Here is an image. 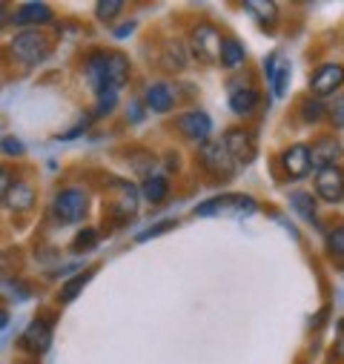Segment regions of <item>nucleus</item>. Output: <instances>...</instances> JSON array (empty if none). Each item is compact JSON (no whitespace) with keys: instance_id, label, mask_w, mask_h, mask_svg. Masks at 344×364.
Wrapping results in <instances>:
<instances>
[{"instance_id":"1","label":"nucleus","mask_w":344,"mask_h":364,"mask_svg":"<svg viewBox=\"0 0 344 364\" xmlns=\"http://www.w3.org/2000/svg\"><path fill=\"white\" fill-rule=\"evenodd\" d=\"M86 75H90L92 89L101 92H118L129 77V60L118 52H98L86 63Z\"/></svg>"},{"instance_id":"2","label":"nucleus","mask_w":344,"mask_h":364,"mask_svg":"<svg viewBox=\"0 0 344 364\" xmlns=\"http://www.w3.org/2000/svg\"><path fill=\"white\" fill-rule=\"evenodd\" d=\"M49 52H52V43H49V38H46L43 32H38V29H26V32H21V35L12 41V55H15L21 63H26V66L43 63V60L49 58Z\"/></svg>"},{"instance_id":"3","label":"nucleus","mask_w":344,"mask_h":364,"mask_svg":"<svg viewBox=\"0 0 344 364\" xmlns=\"http://www.w3.org/2000/svg\"><path fill=\"white\" fill-rule=\"evenodd\" d=\"M221 32L213 26V23H198L193 29V38H190V49L195 55V60L201 63H215L221 58Z\"/></svg>"},{"instance_id":"4","label":"nucleus","mask_w":344,"mask_h":364,"mask_svg":"<svg viewBox=\"0 0 344 364\" xmlns=\"http://www.w3.org/2000/svg\"><path fill=\"white\" fill-rule=\"evenodd\" d=\"M198 161L215 178H232V172H235V161L230 158L224 141H207V144H201Z\"/></svg>"},{"instance_id":"5","label":"nucleus","mask_w":344,"mask_h":364,"mask_svg":"<svg viewBox=\"0 0 344 364\" xmlns=\"http://www.w3.org/2000/svg\"><path fill=\"white\" fill-rule=\"evenodd\" d=\"M86 210H90V198L80 187H66L58 193L55 198V215L66 224H75V221H83Z\"/></svg>"},{"instance_id":"6","label":"nucleus","mask_w":344,"mask_h":364,"mask_svg":"<svg viewBox=\"0 0 344 364\" xmlns=\"http://www.w3.org/2000/svg\"><path fill=\"white\" fill-rule=\"evenodd\" d=\"M224 213H230V215H249V213H255V201L249 198V196H218V198H210V201H204L201 207H195V215H224Z\"/></svg>"},{"instance_id":"7","label":"nucleus","mask_w":344,"mask_h":364,"mask_svg":"<svg viewBox=\"0 0 344 364\" xmlns=\"http://www.w3.org/2000/svg\"><path fill=\"white\" fill-rule=\"evenodd\" d=\"M316 193L327 204L344 201V172L338 166H321V169H316Z\"/></svg>"},{"instance_id":"8","label":"nucleus","mask_w":344,"mask_h":364,"mask_svg":"<svg viewBox=\"0 0 344 364\" xmlns=\"http://www.w3.org/2000/svg\"><path fill=\"white\" fill-rule=\"evenodd\" d=\"M224 146H227L230 158H232L235 164H241V166L252 164V161H255V155H258L255 138H252L247 129H230V132L224 135Z\"/></svg>"},{"instance_id":"9","label":"nucleus","mask_w":344,"mask_h":364,"mask_svg":"<svg viewBox=\"0 0 344 364\" xmlns=\"http://www.w3.org/2000/svg\"><path fill=\"white\" fill-rule=\"evenodd\" d=\"M341 86H344V66L341 63H324L313 75V95H318V98L335 95Z\"/></svg>"},{"instance_id":"10","label":"nucleus","mask_w":344,"mask_h":364,"mask_svg":"<svg viewBox=\"0 0 344 364\" xmlns=\"http://www.w3.org/2000/svg\"><path fill=\"white\" fill-rule=\"evenodd\" d=\"M178 132H184V138H190V141L207 144L210 135H213V121H210L207 112L193 109V112H184V115L178 118Z\"/></svg>"},{"instance_id":"11","label":"nucleus","mask_w":344,"mask_h":364,"mask_svg":"<svg viewBox=\"0 0 344 364\" xmlns=\"http://www.w3.org/2000/svg\"><path fill=\"white\" fill-rule=\"evenodd\" d=\"M281 164H284V169H287V175L290 178H304L307 172H310V146H304V144H296V146H290L284 155H281Z\"/></svg>"},{"instance_id":"12","label":"nucleus","mask_w":344,"mask_h":364,"mask_svg":"<svg viewBox=\"0 0 344 364\" xmlns=\"http://www.w3.org/2000/svg\"><path fill=\"white\" fill-rule=\"evenodd\" d=\"M341 155V146H338V141L333 138V135H324V138H318L313 146H310V164L313 166H335V158Z\"/></svg>"},{"instance_id":"13","label":"nucleus","mask_w":344,"mask_h":364,"mask_svg":"<svg viewBox=\"0 0 344 364\" xmlns=\"http://www.w3.org/2000/svg\"><path fill=\"white\" fill-rule=\"evenodd\" d=\"M144 98H146V107L152 112H169L172 107H176V92H172L169 83H152Z\"/></svg>"},{"instance_id":"14","label":"nucleus","mask_w":344,"mask_h":364,"mask_svg":"<svg viewBox=\"0 0 344 364\" xmlns=\"http://www.w3.org/2000/svg\"><path fill=\"white\" fill-rule=\"evenodd\" d=\"M18 26H41V23H49L52 21V9L46 6V4H23L18 12H15V18H12Z\"/></svg>"},{"instance_id":"15","label":"nucleus","mask_w":344,"mask_h":364,"mask_svg":"<svg viewBox=\"0 0 344 364\" xmlns=\"http://www.w3.org/2000/svg\"><path fill=\"white\" fill-rule=\"evenodd\" d=\"M23 344L32 350V353H46L49 344H52V327L46 321H35L26 327L23 333Z\"/></svg>"},{"instance_id":"16","label":"nucleus","mask_w":344,"mask_h":364,"mask_svg":"<svg viewBox=\"0 0 344 364\" xmlns=\"http://www.w3.org/2000/svg\"><path fill=\"white\" fill-rule=\"evenodd\" d=\"M258 107V92L249 86H232L230 89V109L235 115H249Z\"/></svg>"},{"instance_id":"17","label":"nucleus","mask_w":344,"mask_h":364,"mask_svg":"<svg viewBox=\"0 0 344 364\" xmlns=\"http://www.w3.org/2000/svg\"><path fill=\"white\" fill-rule=\"evenodd\" d=\"M4 201H6L9 210H15V213H26V210L35 204V190H32L29 184H23V181H15L12 190L6 193Z\"/></svg>"},{"instance_id":"18","label":"nucleus","mask_w":344,"mask_h":364,"mask_svg":"<svg viewBox=\"0 0 344 364\" xmlns=\"http://www.w3.org/2000/svg\"><path fill=\"white\" fill-rule=\"evenodd\" d=\"M244 6H247V12L255 15L258 23H264V26H273L279 21V6L270 4V0H247Z\"/></svg>"},{"instance_id":"19","label":"nucleus","mask_w":344,"mask_h":364,"mask_svg":"<svg viewBox=\"0 0 344 364\" xmlns=\"http://www.w3.org/2000/svg\"><path fill=\"white\" fill-rule=\"evenodd\" d=\"M166 193H169V181L163 175H149L144 181V198L149 204H163L166 201Z\"/></svg>"},{"instance_id":"20","label":"nucleus","mask_w":344,"mask_h":364,"mask_svg":"<svg viewBox=\"0 0 344 364\" xmlns=\"http://www.w3.org/2000/svg\"><path fill=\"white\" fill-rule=\"evenodd\" d=\"M244 58H247V52H244V46L235 38H224L221 41V63L227 69H238L244 63Z\"/></svg>"},{"instance_id":"21","label":"nucleus","mask_w":344,"mask_h":364,"mask_svg":"<svg viewBox=\"0 0 344 364\" xmlns=\"http://www.w3.org/2000/svg\"><path fill=\"white\" fill-rule=\"evenodd\" d=\"M290 75H293L290 60H284V63H279V66H276V72H273V77H270V83H273V95H276V98H284V95H287Z\"/></svg>"},{"instance_id":"22","label":"nucleus","mask_w":344,"mask_h":364,"mask_svg":"<svg viewBox=\"0 0 344 364\" xmlns=\"http://www.w3.org/2000/svg\"><path fill=\"white\" fill-rule=\"evenodd\" d=\"M95 244H98V232L95 230H80L77 238L72 241L75 252H90V250H95Z\"/></svg>"},{"instance_id":"23","label":"nucleus","mask_w":344,"mask_h":364,"mask_svg":"<svg viewBox=\"0 0 344 364\" xmlns=\"http://www.w3.org/2000/svg\"><path fill=\"white\" fill-rule=\"evenodd\" d=\"M90 279H92V269H86V272H83V276H75V279H72V282H69V284L63 287L60 299H63V301H72V299H75V296H77V293L83 290V284H86V282H90Z\"/></svg>"},{"instance_id":"24","label":"nucleus","mask_w":344,"mask_h":364,"mask_svg":"<svg viewBox=\"0 0 344 364\" xmlns=\"http://www.w3.org/2000/svg\"><path fill=\"white\" fill-rule=\"evenodd\" d=\"M121 9H124L121 0H104V4H98V18L101 21H115L121 15Z\"/></svg>"},{"instance_id":"25","label":"nucleus","mask_w":344,"mask_h":364,"mask_svg":"<svg viewBox=\"0 0 344 364\" xmlns=\"http://www.w3.org/2000/svg\"><path fill=\"white\" fill-rule=\"evenodd\" d=\"M301 115H304V121L316 124V121L324 118V107H321L318 101H304V104H301Z\"/></svg>"},{"instance_id":"26","label":"nucleus","mask_w":344,"mask_h":364,"mask_svg":"<svg viewBox=\"0 0 344 364\" xmlns=\"http://www.w3.org/2000/svg\"><path fill=\"white\" fill-rule=\"evenodd\" d=\"M293 207H296L304 218H316V204H313V198H310V196H301V193H299V196H293Z\"/></svg>"},{"instance_id":"27","label":"nucleus","mask_w":344,"mask_h":364,"mask_svg":"<svg viewBox=\"0 0 344 364\" xmlns=\"http://www.w3.org/2000/svg\"><path fill=\"white\" fill-rule=\"evenodd\" d=\"M327 247H330V252H335V255L344 258V224L335 227V230L327 235Z\"/></svg>"},{"instance_id":"28","label":"nucleus","mask_w":344,"mask_h":364,"mask_svg":"<svg viewBox=\"0 0 344 364\" xmlns=\"http://www.w3.org/2000/svg\"><path fill=\"white\" fill-rule=\"evenodd\" d=\"M115 101H118V92H101V95H98V115L112 112Z\"/></svg>"},{"instance_id":"29","label":"nucleus","mask_w":344,"mask_h":364,"mask_svg":"<svg viewBox=\"0 0 344 364\" xmlns=\"http://www.w3.org/2000/svg\"><path fill=\"white\" fill-rule=\"evenodd\" d=\"M172 227H176V221H161L158 227L138 232V241H149V238H155V235H161V232H166V230H172Z\"/></svg>"},{"instance_id":"30","label":"nucleus","mask_w":344,"mask_h":364,"mask_svg":"<svg viewBox=\"0 0 344 364\" xmlns=\"http://www.w3.org/2000/svg\"><path fill=\"white\" fill-rule=\"evenodd\" d=\"M324 115H330V118H333V124H344V98L333 101V104H330V109H327Z\"/></svg>"},{"instance_id":"31","label":"nucleus","mask_w":344,"mask_h":364,"mask_svg":"<svg viewBox=\"0 0 344 364\" xmlns=\"http://www.w3.org/2000/svg\"><path fill=\"white\" fill-rule=\"evenodd\" d=\"M9 190H12V172L6 166H0V201L6 198Z\"/></svg>"},{"instance_id":"32","label":"nucleus","mask_w":344,"mask_h":364,"mask_svg":"<svg viewBox=\"0 0 344 364\" xmlns=\"http://www.w3.org/2000/svg\"><path fill=\"white\" fill-rule=\"evenodd\" d=\"M0 146H4L6 155H23V144L18 138H4V141H0Z\"/></svg>"},{"instance_id":"33","label":"nucleus","mask_w":344,"mask_h":364,"mask_svg":"<svg viewBox=\"0 0 344 364\" xmlns=\"http://www.w3.org/2000/svg\"><path fill=\"white\" fill-rule=\"evenodd\" d=\"M9 324V316H6V310H0V330H4Z\"/></svg>"},{"instance_id":"34","label":"nucleus","mask_w":344,"mask_h":364,"mask_svg":"<svg viewBox=\"0 0 344 364\" xmlns=\"http://www.w3.org/2000/svg\"><path fill=\"white\" fill-rule=\"evenodd\" d=\"M6 21V12H4V6H0V23H4Z\"/></svg>"},{"instance_id":"35","label":"nucleus","mask_w":344,"mask_h":364,"mask_svg":"<svg viewBox=\"0 0 344 364\" xmlns=\"http://www.w3.org/2000/svg\"><path fill=\"white\" fill-rule=\"evenodd\" d=\"M338 330H341V333H344V321H341V324H338Z\"/></svg>"}]
</instances>
